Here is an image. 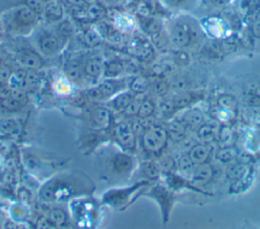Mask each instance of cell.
<instances>
[{
    "mask_svg": "<svg viewBox=\"0 0 260 229\" xmlns=\"http://www.w3.org/2000/svg\"><path fill=\"white\" fill-rule=\"evenodd\" d=\"M86 183L80 177L61 175L44 185L40 196L48 202L67 199L72 194L75 195L86 189Z\"/></svg>",
    "mask_w": 260,
    "mask_h": 229,
    "instance_id": "1",
    "label": "cell"
},
{
    "mask_svg": "<svg viewBox=\"0 0 260 229\" xmlns=\"http://www.w3.org/2000/svg\"><path fill=\"white\" fill-rule=\"evenodd\" d=\"M168 138V132L161 127L153 126L147 129L142 136V144L146 151L156 153L164 149Z\"/></svg>",
    "mask_w": 260,
    "mask_h": 229,
    "instance_id": "2",
    "label": "cell"
},
{
    "mask_svg": "<svg viewBox=\"0 0 260 229\" xmlns=\"http://www.w3.org/2000/svg\"><path fill=\"white\" fill-rule=\"evenodd\" d=\"M37 46L43 55L52 56L60 51L62 42L60 38L54 33L43 31L37 37Z\"/></svg>",
    "mask_w": 260,
    "mask_h": 229,
    "instance_id": "3",
    "label": "cell"
},
{
    "mask_svg": "<svg viewBox=\"0 0 260 229\" xmlns=\"http://www.w3.org/2000/svg\"><path fill=\"white\" fill-rule=\"evenodd\" d=\"M121 87L119 85V82H115L113 80H107L101 84H99L95 88H92L86 92L87 97L93 100H105L113 95H115Z\"/></svg>",
    "mask_w": 260,
    "mask_h": 229,
    "instance_id": "4",
    "label": "cell"
},
{
    "mask_svg": "<svg viewBox=\"0 0 260 229\" xmlns=\"http://www.w3.org/2000/svg\"><path fill=\"white\" fill-rule=\"evenodd\" d=\"M174 42L179 46H187L195 37V32L189 23L178 22L172 32Z\"/></svg>",
    "mask_w": 260,
    "mask_h": 229,
    "instance_id": "5",
    "label": "cell"
},
{
    "mask_svg": "<svg viewBox=\"0 0 260 229\" xmlns=\"http://www.w3.org/2000/svg\"><path fill=\"white\" fill-rule=\"evenodd\" d=\"M37 14L34 13L27 6L18 8L13 14V24L16 28L24 30L35 24Z\"/></svg>",
    "mask_w": 260,
    "mask_h": 229,
    "instance_id": "6",
    "label": "cell"
},
{
    "mask_svg": "<svg viewBox=\"0 0 260 229\" xmlns=\"http://www.w3.org/2000/svg\"><path fill=\"white\" fill-rule=\"evenodd\" d=\"M111 165H112V170L115 173L119 175H125L132 170L133 160L127 154L117 153L113 156L111 160Z\"/></svg>",
    "mask_w": 260,
    "mask_h": 229,
    "instance_id": "7",
    "label": "cell"
},
{
    "mask_svg": "<svg viewBox=\"0 0 260 229\" xmlns=\"http://www.w3.org/2000/svg\"><path fill=\"white\" fill-rule=\"evenodd\" d=\"M149 196L153 197L154 199L157 201V203L160 205L162 213L165 214V219L166 215L169 213L170 208L173 204V197L172 194L164 187V186H155L150 192H149Z\"/></svg>",
    "mask_w": 260,
    "mask_h": 229,
    "instance_id": "8",
    "label": "cell"
},
{
    "mask_svg": "<svg viewBox=\"0 0 260 229\" xmlns=\"http://www.w3.org/2000/svg\"><path fill=\"white\" fill-rule=\"evenodd\" d=\"M116 136L121 145L131 149L134 145V133L131 125L127 122H121L115 129Z\"/></svg>",
    "mask_w": 260,
    "mask_h": 229,
    "instance_id": "9",
    "label": "cell"
},
{
    "mask_svg": "<svg viewBox=\"0 0 260 229\" xmlns=\"http://www.w3.org/2000/svg\"><path fill=\"white\" fill-rule=\"evenodd\" d=\"M145 184V182H141V183H138L136 184L135 186H132L130 188H127V189H120V190H115V191H112L111 193L109 192V195L106 196V199L108 203H111V205L113 206H120V205H124L128 202L129 199V196L134 192V190L138 187V186H141Z\"/></svg>",
    "mask_w": 260,
    "mask_h": 229,
    "instance_id": "10",
    "label": "cell"
},
{
    "mask_svg": "<svg viewBox=\"0 0 260 229\" xmlns=\"http://www.w3.org/2000/svg\"><path fill=\"white\" fill-rule=\"evenodd\" d=\"M192 181L197 185L206 183L212 177V168L205 163L198 164L192 171Z\"/></svg>",
    "mask_w": 260,
    "mask_h": 229,
    "instance_id": "11",
    "label": "cell"
},
{
    "mask_svg": "<svg viewBox=\"0 0 260 229\" xmlns=\"http://www.w3.org/2000/svg\"><path fill=\"white\" fill-rule=\"evenodd\" d=\"M211 153V149L208 145L204 144H200V145H196L194 146L189 153V157L192 160V162L194 164H202L205 163V161L207 160V158L209 157Z\"/></svg>",
    "mask_w": 260,
    "mask_h": 229,
    "instance_id": "12",
    "label": "cell"
},
{
    "mask_svg": "<svg viewBox=\"0 0 260 229\" xmlns=\"http://www.w3.org/2000/svg\"><path fill=\"white\" fill-rule=\"evenodd\" d=\"M90 121L93 128L104 129L110 124V113L104 108L95 109L91 113Z\"/></svg>",
    "mask_w": 260,
    "mask_h": 229,
    "instance_id": "13",
    "label": "cell"
},
{
    "mask_svg": "<svg viewBox=\"0 0 260 229\" xmlns=\"http://www.w3.org/2000/svg\"><path fill=\"white\" fill-rule=\"evenodd\" d=\"M44 14L50 20H59L63 17V8L57 2H50L45 6Z\"/></svg>",
    "mask_w": 260,
    "mask_h": 229,
    "instance_id": "14",
    "label": "cell"
},
{
    "mask_svg": "<svg viewBox=\"0 0 260 229\" xmlns=\"http://www.w3.org/2000/svg\"><path fill=\"white\" fill-rule=\"evenodd\" d=\"M185 130H186V128H185L184 123H182L180 121H173L169 125V128H168L167 132L170 134V136L174 140H180L184 137Z\"/></svg>",
    "mask_w": 260,
    "mask_h": 229,
    "instance_id": "15",
    "label": "cell"
},
{
    "mask_svg": "<svg viewBox=\"0 0 260 229\" xmlns=\"http://www.w3.org/2000/svg\"><path fill=\"white\" fill-rule=\"evenodd\" d=\"M202 114L200 111L192 109L188 112L185 113V115L183 116V122L184 125H189V126H197L202 122Z\"/></svg>",
    "mask_w": 260,
    "mask_h": 229,
    "instance_id": "16",
    "label": "cell"
},
{
    "mask_svg": "<svg viewBox=\"0 0 260 229\" xmlns=\"http://www.w3.org/2000/svg\"><path fill=\"white\" fill-rule=\"evenodd\" d=\"M102 72V63L98 59H91L84 65V73L89 77H98Z\"/></svg>",
    "mask_w": 260,
    "mask_h": 229,
    "instance_id": "17",
    "label": "cell"
},
{
    "mask_svg": "<svg viewBox=\"0 0 260 229\" xmlns=\"http://www.w3.org/2000/svg\"><path fill=\"white\" fill-rule=\"evenodd\" d=\"M20 61L23 65L29 68H37L41 65V59L32 52H23L20 55Z\"/></svg>",
    "mask_w": 260,
    "mask_h": 229,
    "instance_id": "18",
    "label": "cell"
},
{
    "mask_svg": "<svg viewBox=\"0 0 260 229\" xmlns=\"http://www.w3.org/2000/svg\"><path fill=\"white\" fill-rule=\"evenodd\" d=\"M132 102V95L130 93H123L118 95L114 100H113V106L117 110H123L128 108V106Z\"/></svg>",
    "mask_w": 260,
    "mask_h": 229,
    "instance_id": "19",
    "label": "cell"
},
{
    "mask_svg": "<svg viewBox=\"0 0 260 229\" xmlns=\"http://www.w3.org/2000/svg\"><path fill=\"white\" fill-rule=\"evenodd\" d=\"M215 135V129L210 125H203L198 129V136L203 142H209Z\"/></svg>",
    "mask_w": 260,
    "mask_h": 229,
    "instance_id": "20",
    "label": "cell"
},
{
    "mask_svg": "<svg viewBox=\"0 0 260 229\" xmlns=\"http://www.w3.org/2000/svg\"><path fill=\"white\" fill-rule=\"evenodd\" d=\"M50 221L57 226H61L66 221V215L61 209H52L50 212Z\"/></svg>",
    "mask_w": 260,
    "mask_h": 229,
    "instance_id": "21",
    "label": "cell"
},
{
    "mask_svg": "<svg viewBox=\"0 0 260 229\" xmlns=\"http://www.w3.org/2000/svg\"><path fill=\"white\" fill-rule=\"evenodd\" d=\"M80 72H81L80 64H79L77 61H72V62H70V63L67 64L66 73H67V75H68L71 79L76 80L77 78H79Z\"/></svg>",
    "mask_w": 260,
    "mask_h": 229,
    "instance_id": "22",
    "label": "cell"
},
{
    "mask_svg": "<svg viewBox=\"0 0 260 229\" xmlns=\"http://www.w3.org/2000/svg\"><path fill=\"white\" fill-rule=\"evenodd\" d=\"M235 156H236V151L233 148H224L217 153V159L222 163H229L233 161Z\"/></svg>",
    "mask_w": 260,
    "mask_h": 229,
    "instance_id": "23",
    "label": "cell"
},
{
    "mask_svg": "<svg viewBox=\"0 0 260 229\" xmlns=\"http://www.w3.org/2000/svg\"><path fill=\"white\" fill-rule=\"evenodd\" d=\"M26 6L36 14H42L45 10V3L43 0H25Z\"/></svg>",
    "mask_w": 260,
    "mask_h": 229,
    "instance_id": "24",
    "label": "cell"
},
{
    "mask_svg": "<svg viewBox=\"0 0 260 229\" xmlns=\"http://www.w3.org/2000/svg\"><path fill=\"white\" fill-rule=\"evenodd\" d=\"M193 165L194 163L192 162V160L190 159L189 156H185V157H182L179 162H178V166H179V169L184 172V173H192L193 171Z\"/></svg>",
    "mask_w": 260,
    "mask_h": 229,
    "instance_id": "25",
    "label": "cell"
},
{
    "mask_svg": "<svg viewBox=\"0 0 260 229\" xmlns=\"http://www.w3.org/2000/svg\"><path fill=\"white\" fill-rule=\"evenodd\" d=\"M153 109H154V106L150 101H144L139 105L137 112H138L139 116L147 117V116L151 115V113L153 112Z\"/></svg>",
    "mask_w": 260,
    "mask_h": 229,
    "instance_id": "26",
    "label": "cell"
},
{
    "mask_svg": "<svg viewBox=\"0 0 260 229\" xmlns=\"http://www.w3.org/2000/svg\"><path fill=\"white\" fill-rule=\"evenodd\" d=\"M244 172V168L242 165L240 164H233L229 167L228 169V175L230 178H233V179H236V178H239L242 176Z\"/></svg>",
    "mask_w": 260,
    "mask_h": 229,
    "instance_id": "27",
    "label": "cell"
},
{
    "mask_svg": "<svg viewBox=\"0 0 260 229\" xmlns=\"http://www.w3.org/2000/svg\"><path fill=\"white\" fill-rule=\"evenodd\" d=\"M253 33L256 37L260 38V19H258L253 25Z\"/></svg>",
    "mask_w": 260,
    "mask_h": 229,
    "instance_id": "28",
    "label": "cell"
},
{
    "mask_svg": "<svg viewBox=\"0 0 260 229\" xmlns=\"http://www.w3.org/2000/svg\"><path fill=\"white\" fill-rule=\"evenodd\" d=\"M170 5H173V6H177L179 4H181L184 0H166Z\"/></svg>",
    "mask_w": 260,
    "mask_h": 229,
    "instance_id": "29",
    "label": "cell"
},
{
    "mask_svg": "<svg viewBox=\"0 0 260 229\" xmlns=\"http://www.w3.org/2000/svg\"><path fill=\"white\" fill-rule=\"evenodd\" d=\"M68 2H70V3L74 4V5H79L82 2V0H68Z\"/></svg>",
    "mask_w": 260,
    "mask_h": 229,
    "instance_id": "30",
    "label": "cell"
}]
</instances>
